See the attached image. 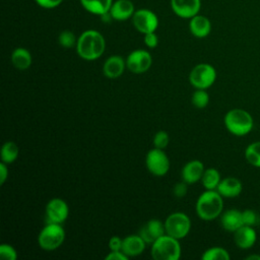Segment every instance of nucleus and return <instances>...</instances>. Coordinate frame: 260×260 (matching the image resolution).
<instances>
[{"mask_svg":"<svg viewBox=\"0 0 260 260\" xmlns=\"http://www.w3.org/2000/svg\"><path fill=\"white\" fill-rule=\"evenodd\" d=\"M18 153H19V149L17 144L13 141H6L1 147V152H0L1 161L7 165H10L14 160H16V158L18 157Z\"/></svg>","mask_w":260,"mask_h":260,"instance_id":"nucleus-25","label":"nucleus"},{"mask_svg":"<svg viewBox=\"0 0 260 260\" xmlns=\"http://www.w3.org/2000/svg\"><path fill=\"white\" fill-rule=\"evenodd\" d=\"M164 222L166 234L178 240L187 237L191 230V219L182 211H176L169 214Z\"/></svg>","mask_w":260,"mask_h":260,"instance_id":"nucleus-6","label":"nucleus"},{"mask_svg":"<svg viewBox=\"0 0 260 260\" xmlns=\"http://www.w3.org/2000/svg\"><path fill=\"white\" fill-rule=\"evenodd\" d=\"M123 239L119 236H113L109 240V249L110 251H119L122 250Z\"/></svg>","mask_w":260,"mask_h":260,"instance_id":"nucleus-35","label":"nucleus"},{"mask_svg":"<svg viewBox=\"0 0 260 260\" xmlns=\"http://www.w3.org/2000/svg\"><path fill=\"white\" fill-rule=\"evenodd\" d=\"M246 160L257 168H260V141L250 143L245 149Z\"/></svg>","mask_w":260,"mask_h":260,"instance_id":"nucleus-26","label":"nucleus"},{"mask_svg":"<svg viewBox=\"0 0 260 260\" xmlns=\"http://www.w3.org/2000/svg\"><path fill=\"white\" fill-rule=\"evenodd\" d=\"M192 105L197 109H204L209 103V94L205 89H196L192 93Z\"/></svg>","mask_w":260,"mask_h":260,"instance_id":"nucleus-28","label":"nucleus"},{"mask_svg":"<svg viewBox=\"0 0 260 260\" xmlns=\"http://www.w3.org/2000/svg\"><path fill=\"white\" fill-rule=\"evenodd\" d=\"M58 43L61 47L65 49H70L73 47H76L77 39L75 35L71 30H62L58 37Z\"/></svg>","mask_w":260,"mask_h":260,"instance_id":"nucleus-29","label":"nucleus"},{"mask_svg":"<svg viewBox=\"0 0 260 260\" xmlns=\"http://www.w3.org/2000/svg\"><path fill=\"white\" fill-rule=\"evenodd\" d=\"M66 233L62 224L46 222L38 235V244L45 251L58 249L65 241Z\"/></svg>","mask_w":260,"mask_h":260,"instance_id":"nucleus-5","label":"nucleus"},{"mask_svg":"<svg viewBox=\"0 0 260 260\" xmlns=\"http://www.w3.org/2000/svg\"><path fill=\"white\" fill-rule=\"evenodd\" d=\"M69 215V206L62 198H52L48 201L45 208L46 222L60 223L66 221Z\"/></svg>","mask_w":260,"mask_h":260,"instance_id":"nucleus-9","label":"nucleus"},{"mask_svg":"<svg viewBox=\"0 0 260 260\" xmlns=\"http://www.w3.org/2000/svg\"><path fill=\"white\" fill-rule=\"evenodd\" d=\"M145 166L148 172L153 176L162 177L168 174L171 162L165 149L153 147L145 156Z\"/></svg>","mask_w":260,"mask_h":260,"instance_id":"nucleus-8","label":"nucleus"},{"mask_svg":"<svg viewBox=\"0 0 260 260\" xmlns=\"http://www.w3.org/2000/svg\"><path fill=\"white\" fill-rule=\"evenodd\" d=\"M80 3L85 10L96 15L109 12L113 4L112 0H80Z\"/></svg>","mask_w":260,"mask_h":260,"instance_id":"nucleus-23","label":"nucleus"},{"mask_svg":"<svg viewBox=\"0 0 260 260\" xmlns=\"http://www.w3.org/2000/svg\"><path fill=\"white\" fill-rule=\"evenodd\" d=\"M106 41L103 35L94 29L83 31L77 39L76 52L78 56L86 61L99 59L105 52Z\"/></svg>","mask_w":260,"mask_h":260,"instance_id":"nucleus-1","label":"nucleus"},{"mask_svg":"<svg viewBox=\"0 0 260 260\" xmlns=\"http://www.w3.org/2000/svg\"><path fill=\"white\" fill-rule=\"evenodd\" d=\"M195 210L202 220H213L223 210V197L216 190H205L197 198Z\"/></svg>","mask_w":260,"mask_h":260,"instance_id":"nucleus-2","label":"nucleus"},{"mask_svg":"<svg viewBox=\"0 0 260 260\" xmlns=\"http://www.w3.org/2000/svg\"><path fill=\"white\" fill-rule=\"evenodd\" d=\"M129 257L122 251H110L108 255H106V260H127Z\"/></svg>","mask_w":260,"mask_h":260,"instance_id":"nucleus-36","label":"nucleus"},{"mask_svg":"<svg viewBox=\"0 0 260 260\" xmlns=\"http://www.w3.org/2000/svg\"><path fill=\"white\" fill-rule=\"evenodd\" d=\"M189 28L191 34L199 39L205 38L207 37L210 31H211V23L210 20L203 16V15H199L196 14L195 16H193L190 20L189 23Z\"/></svg>","mask_w":260,"mask_h":260,"instance_id":"nucleus-21","label":"nucleus"},{"mask_svg":"<svg viewBox=\"0 0 260 260\" xmlns=\"http://www.w3.org/2000/svg\"><path fill=\"white\" fill-rule=\"evenodd\" d=\"M204 165L199 159H192L186 162L182 169L181 176L184 182L187 184H194L201 181L202 175L204 173Z\"/></svg>","mask_w":260,"mask_h":260,"instance_id":"nucleus-14","label":"nucleus"},{"mask_svg":"<svg viewBox=\"0 0 260 260\" xmlns=\"http://www.w3.org/2000/svg\"><path fill=\"white\" fill-rule=\"evenodd\" d=\"M152 142H153L154 147L165 149L169 145L170 136H169L168 132H166L165 130H159L154 134Z\"/></svg>","mask_w":260,"mask_h":260,"instance_id":"nucleus-30","label":"nucleus"},{"mask_svg":"<svg viewBox=\"0 0 260 260\" xmlns=\"http://www.w3.org/2000/svg\"><path fill=\"white\" fill-rule=\"evenodd\" d=\"M146 246L145 241L140 237V235H129L123 238L122 251L130 258L135 257L144 251Z\"/></svg>","mask_w":260,"mask_h":260,"instance_id":"nucleus-18","label":"nucleus"},{"mask_svg":"<svg viewBox=\"0 0 260 260\" xmlns=\"http://www.w3.org/2000/svg\"><path fill=\"white\" fill-rule=\"evenodd\" d=\"M226 130L236 136H244L251 132L254 121L251 114L243 109H232L223 118Z\"/></svg>","mask_w":260,"mask_h":260,"instance_id":"nucleus-3","label":"nucleus"},{"mask_svg":"<svg viewBox=\"0 0 260 260\" xmlns=\"http://www.w3.org/2000/svg\"><path fill=\"white\" fill-rule=\"evenodd\" d=\"M242 189L243 186L239 179L235 177H226L220 180L216 191L223 198H235L241 194Z\"/></svg>","mask_w":260,"mask_h":260,"instance_id":"nucleus-17","label":"nucleus"},{"mask_svg":"<svg viewBox=\"0 0 260 260\" xmlns=\"http://www.w3.org/2000/svg\"><path fill=\"white\" fill-rule=\"evenodd\" d=\"M132 22L134 27L141 34L155 31L158 25L157 16L148 9H139L134 12L132 16Z\"/></svg>","mask_w":260,"mask_h":260,"instance_id":"nucleus-11","label":"nucleus"},{"mask_svg":"<svg viewBox=\"0 0 260 260\" xmlns=\"http://www.w3.org/2000/svg\"><path fill=\"white\" fill-rule=\"evenodd\" d=\"M173 11L182 18H192L200 10V0H171Z\"/></svg>","mask_w":260,"mask_h":260,"instance_id":"nucleus-13","label":"nucleus"},{"mask_svg":"<svg viewBox=\"0 0 260 260\" xmlns=\"http://www.w3.org/2000/svg\"><path fill=\"white\" fill-rule=\"evenodd\" d=\"M182 254L180 240L164 235L151 244L150 255L154 260H178Z\"/></svg>","mask_w":260,"mask_h":260,"instance_id":"nucleus-4","label":"nucleus"},{"mask_svg":"<svg viewBox=\"0 0 260 260\" xmlns=\"http://www.w3.org/2000/svg\"><path fill=\"white\" fill-rule=\"evenodd\" d=\"M0 257L4 260H16L17 251L13 246L3 243L0 246Z\"/></svg>","mask_w":260,"mask_h":260,"instance_id":"nucleus-31","label":"nucleus"},{"mask_svg":"<svg viewBox=\"0 0 260 260\" xmlns=\"http://www.w3.org/2000/svg\"><path fill=\"white\" fill-rule=\"evenodd\" d=\"M242 218H243V223L245 225H250V226H253L254 224H256L258 220L257 213L252 209H246L242 211Z\"/></svg>","mask_w":260,"mask_h":260,"instance_id":"nucleus-32","label":"nucleus"},{"mask_svg":"<svg viewBox=\"0 0 260 260\" xmlns=\"http://www.w3.org/2000/svg\"><path fill=\"white\" fill-rule=\"evenodd\" d=\"M220 180L221 178L219 172L214 168H208L205 169L202 175L201 183L205 190H216Z\"/></svg>","mask_w":260,"mask_h":260,"instance_id":"nucleus-24","label":"nucleus"},{"mask_svg":"<svg viewBox=\"0 0 260 260\" xmlns=\"http://www.w3.org/2000/svg\"><path fill=\"white\" fill-rule=\"evenodd\" d=\"M139 235L146 244L151 245L155 240L166 235L165 222L157 218H151L141 226Z\"/></svg>","mask_w":260,"mask_h":260,"instance_id":"nucleus-12","label":"nucleus"},{"mask_svg":"<svg viewBox=\"0 0 260 260\" xmlns=\"http://www.w3.org/2000/svg\"><path fill=\"white\" fill-rule=\"evenodd\" d=\"M216 79L215 68L208 63L195 65L189 73V81L196 89H207Z\"/></svg>","mask_w":260,"mask_h":260,"instance_id":"nucleus-7","label":"nucleus"},{"mask_svg":"<svg viewBox=\"0 0 260 260\" xmlns=\"http://www.w3.org/2000/svg\"><path fill=\"white\" fill-rule=\"evenodd\" d=\"M246 259H247V260H260V255H255V254H253V255L247 256Z\"/></svg>","mask_w":260,"mask_h":260,"instance_id":"nucleus-39","label":"nucleus"},{"mask_svg":"<svg viewBox=\"0 0 260 260\" xmlns=\"http://www.w3.org/2000/svg\"><path fill=\"white\" fill-rule=\"evenodd\" d=\"M188 192V184L184 181L178 182L173 188V193L177 198H183Z\"/></svg>","mask_w":260,"mask_h":260,"instance_id":"nucleus-33","label":"nucleus"},{"mask_svg":"<svg viewBox=\"0 0 260 260\" xmlns=\"http://www.w3.org/2000/svg\"><path fill=\"white\" fill-rule=\"evenodd\" d=\"M8 175H9V173H8L7 164L1 161V164H0V184L1 185H3L6 182Z\"/></svg>","mask_w":260,"mask_h":260,"instance_id":"nucleus-38","label":"nucleus"},{"mask_svg":"<svg viewBox=\"0 0 260 260\" xmlns=\"http://www.w3.org/2000/svg\"><path fill=\"white\" fill-rule=\"evenodd\" d=\"M220 223L223 230L234 233L239 228L244 225L242 211L238 209H228L220 214Z\"/></svg>","mask_w":260,"mask_h":260,"instance_id":"nucleus-20","label":"nucleus"},{"mask_svg":"<svg viewBox=\"0 0 260 260\" xmlns=\"http://www.w3.org/2000/svg\"><path fill=\"white\" fill-rule=\"evenodd\" d=\"M143 41H144V44L146 45V47H148L150 49L155 48L158 44V38H157V36L155 35L154 31L145 34Z\"/></svg>","mask_w":260,"mask_h":260,"instance_id":"nucleus-34","label":"nucleus"},{"mask_svg":"<svg viewBox=\"0 0 260 260\" xmlns=\"http://www.w3.org/2000/svg\"><path fill=\"white\" fill-rule=\"evenodd\" d=\"M257 240V234L253 226L242 225L236 232H234V241L236 245L241 249L251 248Z\"/></svg>","mask_w":260,"mask_h":260,"instance_id":"nucleus-16","label":"nucleus"},{"mask_svg":"<svg viewBox=\"0 0 260 260\" xmlns=\"http://www.w3.org/2000/svg\"><path fill=\"white\" fill-rule=\"evenodd\" d=\"M126 68V59H123L119 55H112L105 61L103 65V73L106 77L115 79L120 77Z\"/></svg>","mask_w":260,"mask_h":260,"instance_id":"nucleus-15","label":"nucleus"},{"mask_svg":"<svg viewBox=\"0 0 260 260\" xmlns=\"http://www.w3.org/2000/svg\"><path fill=\"white\" fill-rule=\"evenodd\" d=\"M113 19L123 21L132 17L134 14V5L130 0H117L115 1L109 11Z\"/></svg>","mask_w":260,"mask_h":260,"instance_id":"nucleus-19","label":"nucleus"},{"mask_svg":"<svg viewBox=\"0 0 260 260\" xmlns=\"http://www.w3.org/2000/svg\"><path fill=\"white\" fill-rule=\"evenodd\" d=\"M12 65L19 70H26L32 63V57L30 52L22 47L16 48L11 54Z\"/></svg>","mask_w":260,"mask_h":260,"instance_id":"nucleus-22","label":"nucleus"},{"mask_svg":"<svg viewBox=\"0 0 260 260\" xmlns=\"http://www.w3.org/2000/svg\"><path fill=\"white\" fill-rule=\"evenodd\" d=\"M63 0H36V2L44 8H55L62 3Z\"/></svg>","mask_w":260,"mask_h":260,"instance_id":"nucleus-37","label":"nucleus"},{"mask_svg":"<svg viewBox=\"0 0 260 260\" xmlns=\"http://www.w3.org/2000/svg\"><path fill=\"white\" fill-rule=\"evenodd\" d=\"M229 252L222 247H211L205 250L201 256L202 260H230Z\"/></svg>","mask_w":260,"mask_h":260,"instance_id":"nucleus-27","label":"nucleus"},{"mask_svg":"<svg viewBox=\"0 0 260 260\" xmlns=\"http://www.w3.org/2000/svg\"><path fill=\"white\" fill-rule=\"evenodd\" d=\"M152 64V57L149 52L143 49L132 51L126 58V67L134 74L146 72Z\"/></svg>","mask_w":260,"mask_h":260,"instance_id":"nucleus-10","label":"nucleus"}]
</instances>
